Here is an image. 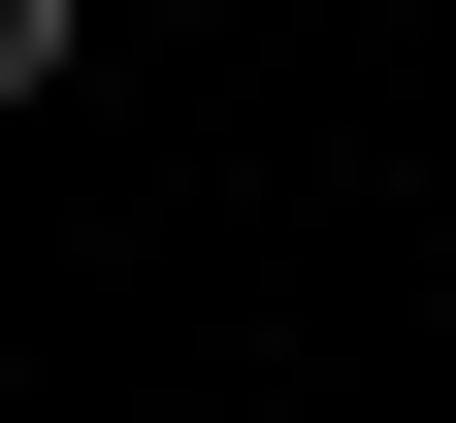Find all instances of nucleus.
Listing matches in <instances>:
<instances>
[{"instance_id": "obj_1", "label": "nucleus", "mask_w": 456, "mask_h": 423, "mask_svg": "<svg viewBox=\"0 0 456 423\" xmlns=\"http://www.w3.org/2000/svg\"><path fill=\"white\" fill-rule=\"evenodd\" d=\"M0 98H66V0H0Z\"/></svg>"}]
</instances>
